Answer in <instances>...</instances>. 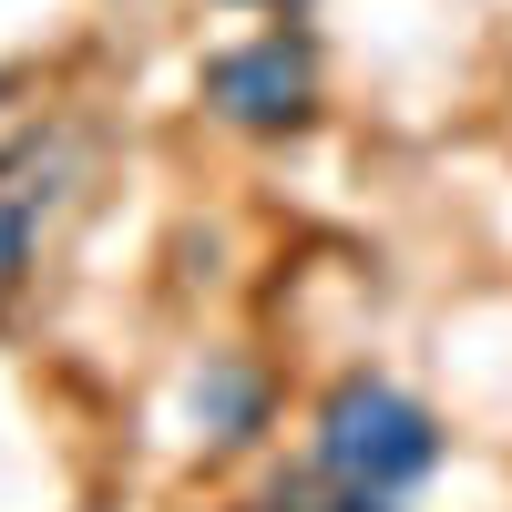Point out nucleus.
Masks as SVG:
<instances>
[{
  "label": "nucleus",
  "mask_w": 512,
  "mask_h": 512,
  "mask_svg": "<svg viewBox=\"0 0 512 512\" xmlns=\"http://www.w3.org/2000/svg\"><path fill=\"white\" fill-rule=\"evenodd\" d=\"M308 472L328 492H359V502H400L441 472V420L420 410L400 379H369L349 369L338 390L318 400V451H308Z\"/></svg>",
  "instance_id": "obj_1"
},
{
  "label": "nucleus",
  "mask_w": 512,
  "mask_h": 512,
  "mask_svg": "<svg viewBox=\"0 0 512 512\" xmlns=\"http://www.w3.org/2000/svg\"><path fill=\"white\" fill-rule=\"evenodd\" d=\"M205 103H216L236 134H297V123L318 113V52L297 31L236 41V52L205 62Z\"/></svg>",
  "instance_id": "obj_2"
},
{
  "label": "nucleus",
  "mask_w": 512,
  "mask_h": 512,
  "mask_svg": "<svg viewBox=\"0 0 512 512\" xmlns=\"http://www.w3.org/2000/svg\"><path fill=\"white\" fill-rule=\"evenodd\" d=\"M62 164H72V144H11L0 154V297L31 277V236L62 195Z\"/></svg>",
  "instance_id": "obj_3"
},
{
  "label": "nucleus",
  "mask_w": 512,
  "mask_h": 512,
  "mask_svg": "<svg viewBox=\"0 0 512 512\" xmlns=\"http://www.w3.org/2000/svg\"><path fill=\"white\" fill-rule=\"evenodd\" d=\"M256 420H267V379H256V359H205V379H195V431L216 441V451H236Z\"/></svg>",
  "instance_id": "obj_4"
},
{
  "label": "nucleus",
  "mask_w": 512,
  "mask_h": 512,
  "mask_svg": "<svg viewBox=\"0 0 512 512\" xmlns=\"http://www.w3.org/2000/svg\"><path fill=\"white\" fill-rule=\"evenodd\" d=\"M236 11H308V0H236Z\"/></svg>",
  "instance_id": "obj_5"
},
{
  "label": "nucleus",
  "mask_w": 512,
  "mask_h": 512,
  "mask_svg": "<svg viewBox=\"0 0 512 512\" xmlns=\"http://www.w3.org/2000/svg\"><path fill=\"white\" fill-rule=\"evenodd\" d=\"M0 93H11V82H0Z\"/></svg>",
  "instance_id": "obj_6"
}]
</instances>
